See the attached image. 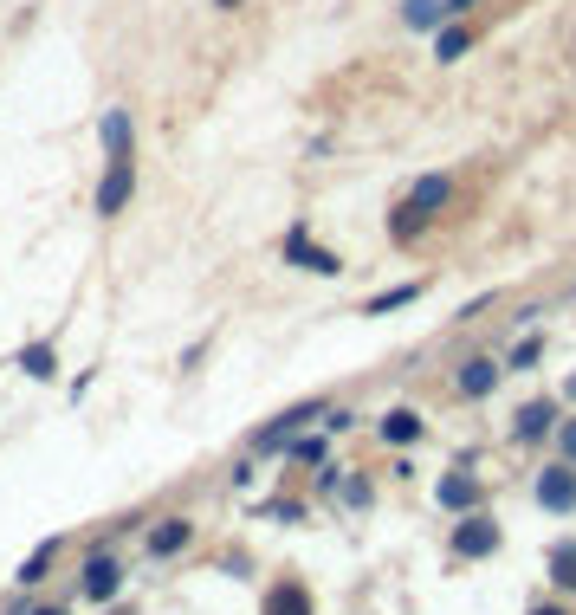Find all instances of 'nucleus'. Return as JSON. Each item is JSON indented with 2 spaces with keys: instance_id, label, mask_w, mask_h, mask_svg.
Returning <instances> with one entry per match:
<instances>
[{
  "instance_id": "obj_3",
  "label": "nucleus",
  "mask_w": 576,
  "mask_h": 615,
  "mask_svg": "<svg viewBox=\"0 0 576 615\" xmlns=\"http://www.w3.org/2000/svg\"><path fill=\"white\" fill-rule=\"evenodd\" d=\"M538 505L544 512H576V467H544L538 473Z\"/></svg>"
},
{
  "instance_id": "obj_23",
  "label": "nucleus",
  "mask_w": 576,
  "mask_h": 615,
  "mask_svg": "<svg viewBox=\"0 0 576 615\" xmlns=\"http://www.w3.org/2000/svg\"><path fill=\"white\" fill-rule=\"evenodd\" d=\"M564 460H570V467H576V421H570V428H564Z\"/></svg>"
},
{
  "instance_id": "obj_14",
  "label": "nucleus",
  "mask_w": 576,
  "mask_h": 615,
  "mask_svg": "<svg viewBox=\"0 0 576 615\" xmlns=\"http://www.w3.org/2000/svg\"><path fill=\"white\" fill-rule=\"evenodd\" d=\"M382 441H395V447H415V441H421V415H415V408H395V415L382 421Z\"/></svg>"
},
{
  "instance_id": "obj_18",
  "label": "nucleus",
  "mask_w": 576,
  "mask_h": 615,
  "mask_svg": "<svg viewBox=\"0 0 576 615\" xmlns=\"http://www.w3.org/2000/svg\"><path fill=\"white\" fill-rule=\"evenodd\" d=\"M466 46H473V33H466V26H447L434 52H441V65H454V59H466Z\"/></svg>"
},
{
  "instance_id": "obj_20",
  "label": "nucleus",
  "mask_w": 576,
  "mask_h": 615,
  "mask_svg": "<svg viewBox=\"0 0 576 615\" xmlns=\"http://www.w3.org/2000/svg\"><path fill=\"white\" fill-rule=\"evenodd\" d=\"M415 298H421V285H395V292L369 298V311H395V305H415Z\"/></svg>"
},
{
  "instance_id": "obj_16",
  "label": "nucleus",
  "mask_w": 576,
  "mask_h": 615,
  "mask_svg": "<svg viewBox=\"0 0 576 615\" xmlns=\"http://www.w3.org/2000/svg\"><path fill=\"white\" fill-rule=\"evenodd\" d=\"M441 13H447L441 0H408V7H402V20L415 26V33H434V26H441Z\"/></svg>"
},
{
  "instance_id": "obj_1",
  "label": "nucleus",
  "mask_w": 576,
  "mask_h": 615,
  "mask_svg": "<svg viewBox=\"0 0 576 615\" xmlns=\"http://www.w3.org/2000/svg\"><path fill=\"white\" fill-rule=\"evenodd\" d=\"M318 415H331V408H324V402H298V408H285V415L272 421V428H259V434H253V454H279V447L292 441V434L305 428V421H318Z\"/></svg>"
},
{
  "instance_id": "obj_7",
  "label": "nucleus",
  "mask_w": 576,
  "mask_h": 615,
  "mask_svg": "<svg viewBox=\"0 0 576 615\" xmlns=\"http://www.w3.org/2000/svg\"><path fill=\"white\" fill-rule=\"evenodd\" d=\"M117 583H123V564L98 551V557L85 564V596H91V603H104V596H117Z\"/></svg>"
},
{
  "instance_id": "obj_13",
  "label": "nucleus",
  "mask_w": 576,
  "mask_h": 615,
  "mask_svg": "<svg viewBox=\"0 0 576 615\" xmlns=\"http://www.w3.org/2000/svg\"><path fill=\"white\" fill-rule=\"evenodd\" d=\"M98 136H104V149H111V162H117V156H130V111H104Z\"/></svg>"
},
{
  "instance_id": "obj_25",
  "label": "nucleus",
  "mask_w": 576,
  "mask_h": 615,
  "mask_svg": "<svg viewBox=\"0 0 576 615\" xmlns=\"http://www.w3.org/2000/svg\"><path fill=\"white\" fill-rule=\"evenodd\" d=\"M531 615H564V609H557V603H544V609H531Z\"/></svg>"
},
{
  "instance_id": "obj_21",
  "label": "nucleus",
  "mask_w": 576,
  "mask_h": 615,
  "mask_svg": "<svg viewBox=\"0 0 576 615\" xmlns=\"http://www.w3.org/2000/svg\"><path fill=\"white\" fill-rule=\"evenodd\" d=\"M531 363H538V337H525V344L512 350V369H531Z\"/></svg>"
},
{
  "instance_id": "obj_17",
  "label": "nucleus",
  "mask_w": 576,
  "mask_h": 615,
  "mask_svg": "<svg viewBox=\"0 0 576 615\" xmlns=\"http://www.w3.org/2000/svg\"><path fill=\"white\" fill-rule=\"evenodd\" d=\"M52 557H59V538H46L33 557L20 564V583H46V570H52Z\"/></svg>"
},
{
  "instance_id": "obj_9",
  "label": "nucleus",
  "mask_w": 576,
  "mask_h": 615,
  "mask_svg": "<svg viewBox=\"0 0 576 615\" xmlns=\"http://www.w3.org/2000/svg\"><path fill=\"white\" fill-rule=\"evenodd\" d=\"M512 434L518 441H544V434H551V402H525L512 415Z\"/></svg>"
},
{
  "instance_id": "obj_6",
  "label": "nucleus",
  "mask_w": 576,
  "mask_h": 615,
  "mask_svg": "<svg viewBox=\"0 0 576 615\" xmlns=\"http://www.w3.org/2000/svg\"><path fill=\"white\" fill-rule=\"evenodd\" d=\"M454 551L460 557H492L499 551V525H492V518H466V525L454 531Z\"/></svg>"
},
{
  "instance_id": "obj_8",
  "label": "nucleus",
  "mask_w": 576,
  "mask_h": 615,
  "mask_svg": "<svg viewBox=\"0 0 576 615\" xmlns=\"http://www.w3.org/2000/svg\"><path fill=\"white\" fill-rule=\"evenodd\" d=\"M434 499H441L447 512H473V505H479V480H473V473H447V480L434 486Z\"/></svg>"
},
{
  "instance_id": "obj_11",
  "label": "nucleus",
  "mask_w": 576,
  "mask_h": 615,
  "mask_svg": "<svg viewBox=\"0 0 576 615\" xmlns=\"http://www.w3.org/2000/svg\"><path fill=\"white\" fill-rule=\"evenodd\" d=\"M188 538H195V525H188V518H169V525H156V531H149V551H156V557H175Z\"/></svg>"
},
{
  "instance_id": "obj_22",
  "label": "nucleus",
  "mask_w": 576,
  "mask_h": 615,
  "mask_svg": "<svg viewBox=\"0 0 576 615\" xmlns=\"http://www.w3.org/2000/svg\"><path fill=\"white\" fill-rule=\"evenodd\" d=\"M285 447H292L298 460H324V434H318V441H285Z\"/></svg>"
},
{
  "instance_id": "obj_5",
  "label": "nucleus",
  "mask_w": 576,
  "mask_h": 615,
  "mask_svg": "<svg viewBox=\"0 0 576 615\" xmlns=\"http://www.w3.org/2000/svg\"><path fill=\"white\" fill-rule=\"evenodd\" d=\"M259 615H311V590L298 577H279L266 590V609H259Z\"/></svg>"
},
{
  "instance_id": "obj_19",
  "label": "nucleus",
  "mask_w": 576,
  "mask_h": 615,
  "mask_svg": "<svg viewBox=\"0 0 576 615\" xmlns=\"http://www.w3.org/2000/svg\"><path fill=\"white\" fill-rule=\"evenodd\" d=\"M551 583L557 590H576V544H564V551L551 557Z\"/></svg>"
},
{
  "instance_id": "obj_24",
  "label": "nucleus",
  "mask_w": 576,
  "mask_h": 615,
  "mask_svg": "<svg viewBox=\"0 0 576 615\" xmlns=\"http://www.w3.org/2000/svg\"><path fill=\"white\" fill-rule=\"evenodd\" d=\"M441 7H447V13H466V7H473V0H441Z\"/></svg>"
},
{
  "instance_id": "obj_10",
  "label": "nucleus",
  "mask_w": 576,
  "mask_h": 615,
  "mask_svg": "<svg viewBox=\"0 0 576 615\" xmlns=\"http://www.w3.org/2000/svg\"><path fill=\"white\" fill-rule=\"evenodd\" d=\"M447 195H454V182H447V175H428V182H415V195H408V214L447 208Z\"/></svg>"
},
{
  "instance_id": "obj_12",
  "label": "nucleus",
  "mask_w": 576,
  "mask_h": 615,
  "mask_svg": "<svg viewBox=\"0 0 576 615\" xmlns=\"http://www.w3.org/2000/svg\"><path fill=\"white\" fill-rule=\"evenodd\" d=\"M492 389H499V363H466L460 369V395H473V402H479V395H492Z\"/></svg>"
},
{
  "instance_id": "obj_15",
  "label": "nucleus",
  "mask_w": 576,
  "mask_h": 615,
  "mask_svg": "<svg viewBox=\"0 0 576 615\" xmlns=\"http://www.w3.org/2000/svg\"><path fill=\"white\" fill-rule=\"evenodd\" d=\"M20 369H26V376H39V382H52V376H59V357H52V344H26L20 350Z\"/></svg>"
},
{
  "instance_id": "obj_27",
  "label": "nucleus",
  "mask_w": 576,
  "mask_h": 615,
  "mask_svg": "<svg viewBox=\"0 0 576 615\" xmlns=\"http://www.w3.org/2000/svg\"><path fill=\"white\" fill-rule=\"evenodd\" d=\"M214 7H240V0H214Z\"/></svg>"
},
{
  "instance_id": "obj_4",
  "label": "nucleus",
  "mask_w": 576,
  "mask_h": 615,
  "mask_svg": "<svg viewBox=\"0 0 576 615\" xmlns=\"http://www.w3.org/2000/svg\"><path fill=\"white\" fill-rule=\"evenodd\" d=\"M130 188H136V169H130V156H117V162H111V175L98 182V214H104V221H111V214H123Z\"/></svg>"
},
{
  "instance_id": "obj_26",
  "label": "nucleus",
  "mask_w": 576,
  "mask_h": 615,
  "mask_svg": "<svg viewBox=\"0 0 576 615\" xmlns=\"http://www.w3.org/2000/svg\"><path fill=\"white\" fill-rule=\"evenodd\" d=\"M33 615H65V609H33Z\"/></svg>"
},
{
  "instance_id": "obj_2",
  "label": "nucleus",
  "mask_w": 576,
  "mask_h": 615,
  "mask_svg": "<svg viewBox=\"0 0 576 615\" xmlns=\"http://www.w3.org/2000/svg\"><path fill=\"white\" fill-rule=\"evenodd\" d=\"M285 259H292L298 272H318V279H337V272H344V259H337L331 246H311L305 227H292V234H285Z\"/></svg>"
}]
</instances>
